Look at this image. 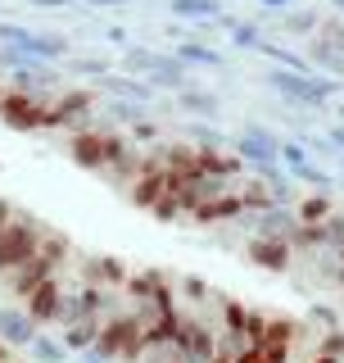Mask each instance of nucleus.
<instances>
[{
	"instance_id": "obj_25",
	"label": "nucleus",
	"mask_w": 344,
	"mask_h": 363,
	"mask_svg": "<svg viewBox=\"0 0 344 363\" xmlns=\"http://www.w3.org/2000/svg\"><path fill=\"white\" fill-rule=\"evenodd\" d=\"M32 5H68V0H32Z\"/></svg>"
},
{
	"instance_id": "obj_3",
	"label": "nucleus",
	"mask_w": 344,
	"mask_h": 363,
	"mask_svg": "<svg viewBox=\"0 0 344 363\" xmlns=\"http://www.w3.org/2000/svg\"><path fill=\"white\" fill-rule=\"evenodd\" d=\"M0 45H18V50H28L32 60H41V64L64 60V55H68L64 37H50V32H28V28H18V23H0Z\"/></svg>"
},
{
	"instance_id": "obj_27",
	"label": "nucleus",
	"mask_w": 344,
	"mask_h": 363,
	"mask_svg": "<svg viewBox=\"0 0 344 363\" xmlns=\"http://www.w3.org/2000/svg\"><path fill=\"white\" fill-rule=\"evenodd\" d=\"M340 5H344V0H340Z\"/></svg>"
},
{
	"instance_id": "obj_28",
	"label": "nucleus",
	"mask_w": 344,
	"mask_h": 363,
	"mask_svg": "<svg viewBox=\"0 0 344 363\" xmlns=\"http://www.w3.org/2000/svg\"><path fill=\"white\" fill-rule=\"evenodd\" d=\"M177 363H181V359H177Z\"/></svg>"
},
{
	"instance_id": "obj_17",
	"label": "nucleus",
	"mask_w": 344,
	"mask_h": 363,
	"mask_svg": "<svg viewBox=\"0 0 344 363\" xmlns=\"http://www.w3.org/2000/svg\"><path fill=\"white\" fill-rule=\"evenodd\" d=\"M177 60H186V64H222V55L209 50V45H195V41H186V45H177Z\"/></svg>"
},
{
	"instance_id": "obj_8",
	"label": "nucleus",
	"mask_w": 344,
	"mask_h": 363,
	"mask_svg": "<svg viewBox=\"0 0 344 363\" xmlns=\"http://www.w3.org/2000/svg\"><path fill=\"white\" fill-rule=\"evenodd\" d=\"M245 259L268 272H285L290 268V245L281 241V236H254V241L245 245Z\"/></svg>"
},
{
	"instance_id": "obj_24",
	"label": "nucleus",
	"mask_w": 344,
	"mask_h": 363,
	"mask_svg": "<svg viewBox=\"0 0 344 363\" xmlns=\"http://www.w3.org/2000/svg\"><path fill=\"white\" fill-rule=\"evenodd\" d=\"M0 363H14V350L9 345H0Z\"/></svg>"
},
{
	"instance_id": "obj_10",
	"label": "nucleus",
	"mask_w": 344,
	"mask_h": 363,
	"mask_svg": "<svg viewBox=\"0 0 344 363\" xmlns=\"http://www.w3.org/2000/svg\"><path fill=\"white\" fill-rule=\"evenodd\" d=\"M164 196H168V173H136L127 186V200L136 209H154Z\"/></svg>"
},
{
	"instance_id": "obj_23",
	"label": "nucleus",
	"mask_w": 344,
	"mask_h": 363,
	"mask_svg": "<svg viewBox=\"0 0 344 363\" xmlns=\"http://www.w3.org/2000/svg\"><path fill=\"white\" fill-rule=\"evenodd\" d=\"M236 45H258V32L254 28H236Z\"/></svg>"
},
{
	"instance_id": "obj_11",
	"label": "nucleus",
	"mask_w": 344,
	"mask_h": 363,
	"mask_svg": "<svg viewBox=\"0 0 344 363\" xmlns=\"http://www.w3.org/2000/svg\"><path fill=\"white\" fill-rule=\"evenodd\" d=\"M272 86H277L281 96H290V100H308V105H317V100L331 91V82H308L299 73H272Z\"/></svg>"
},
{
	"instance_id": "obj_7",
	"label": "nucleus",
	"mask_w": 344,
	"mask_h": 363,
	"mask_svg": "<svg viewBox=\"0 0 344 363\" xmlns=\"http://www.w3.org/2000/svg\"><path fill=\"white\" fill-rule=\"evenodd\" d=\"M50 272H59V268H55V264H50V259H45V255H41V250H37V255H32V259H28V264H18V268H14V272H9V277H5V281H9V291H14V300L23 304V300H28V291H37V286H41V281H45V277H50Z\"/></svg>"
},
{
	"instance_id": "obj_22",
	"label": "nucleus",
	"mask_w": 344,
	"mask_h": 363,
	"mask_svg": "<svg viewBox=\"0 0 344 363\" xmlns=\"http://www.w3.org/2000/svg\"><path fill=\"white\" fill-rule=\"evenodd\" d=\"M77 363H118V359L100 354V350H82V354H77Z\"/></svg>"
},
{
	"instance_id": "obj_20",
	"label": "nucleus",
	"mask_w": 344,
	"mask_h": 363,
	"mask_svg": "<svg viewBox=\"0 0 344 363\" xmlns=\"http://www.w3.org/2000/svg\"><path fill=\"white\" fill-rule=\"evenodd\" d=\"M181 105L195 109V113H213V109H217L213 96H204V91H186V96H181Z\"/></svg>"
},
{
	"instance_id": "obj_18",
	"label": "nucleus",
	"mask_w": 344,
	"mask_h": 363,
	"mask_svg": "<svg viewBox=\"0 0 344 363\" xmlns=\"http://www.w3.org/2000/svg\"><path fill=\"white\" fill-rule=\"evenodd\" d=\"M294 213H299V223H322L331 213V204H326V196H313V200H304Z\"/></svg>"
},
{
	"instance_id": "obj_13",
	"label": "nucleus",
	"mask_w": 344,
	"mask_h": 363,
	"mask_svg": "<svg viewBox=\"0 0 344 363\" xmlns=\"http://www.w3.org/2000/svg\"><path fill=\"white\" fill-rule=\"evenodd\" d=\"M100 91L122 96V100H136V105L154 100V86H150V82H141V77H122V73H100Z\"/></svg>"
},
{
	"instance_id": "obj_16",
	"label": "nucleus",
	"mask_w": 344,
	"mask_h": 363,
	"mask_svg": "<svg viewBox=\"0 0 344 363\" xmlns=\"http://www.w3.org/2000/svg\"><path fill=\"white\" fill-rule=\"evenodd\" d=\"M217 0H172V14H181V18H213L217 14Z\"/></svg>"
},
{
	"instance_id": "obj_1",
	"label": "nucleus",
	"mask_w": 344,
	"mask_h": 363,
	"mask_svg": "<svg viewBox=\"0 0 344 363\" xmlns=\"http://www.w3.org/2000/svg\"><path fill=\"white\" fill-rule=\"evenodd\" d=\"M41 232H45V227L32 218V213H18L14 209V218L0 227V277H9L18 264H28V259L37 255Z\"/></svg>"
},
{
	"instance_id": "obj_26",
	"label": "nucleus",
	"mask_w": 344,
	"mask_h": 363,
	"mask_svg": "<svg viewBox=\"0 0 344 363\" xmlns=\"http://www.w3.org/2000/svg\"><path fill=\"white\" fill-rule=\"evenodd\" d=\"M263 5H290V0H263Z\"/></svg>"
},
{
	"instance_id": "obj_4",
	"label": "nucleus",
	"mask_w": 344,
	"mask_h": 363,
	"mask_svg": "<svg viewBox=\"0 0 344 363\" xmlns=\"http://www.w3.org/2000/svg\"><path fill=\"white\" fill-rule=\"evenodd\" d=\"M59 300H64V281H59V272H50L37 291H28L23 309H28V318L37 327H45V323H59Z\"/></svg>"
},
{
	"instance_id": "obj_9",
	"label": "nucleus",
	"mask_w": 344,
	"mask_h": 363,
	"mask_svg": "<svg viewBox=\"0 0 344 363\" xmlns=\"http://www.w3.org/2000/svg\"><path fill=\"white\" fill-rule=\"evenodd\" d=\"M249 227H254V236H281V241H285V236L299 227V213L285 209V204H268V209H258V218Z\"/></svg>"
},
{
	"instance_id": "obj_14",
	"label": "nucleus",
	"mask_w": 344,
	"mask_h": 363,
	"mask_svg": "<svg viewBox=\"0 0 344 363\" xmlns=\"http://www.w3.org/2000/svg\"><path fill=\"white\" fill-rule=\"evenodd\" d=\"M96 332H100V323L96 318H73V323H64V350L73 354V350H91L96 345Z\"/></svg>"
},
{
	"instance_id": "obj_21",
	"label": "nucleus",
	"mask_w": 344,
	"mask_h": 363,
	"mask_svg": "<svg viewBox=\"0 0 344 363\" xmlns=\"http://www.w3.org/2000/svg\"><path fill=\"white\" fill-rule=\"evenodd\" d=\"M181 291H186V295H190V300H213V291H209V286H204V281H200V277H181Z\"/></svg>"
},
{
	"instance_id": "obj_15",
	"label": "nucleus",
	"mask_w": 344,
	"mask_h": 363,
	"mask_svg": "<svg viewBox=\"0 0 344 363\" xmlns=\"http://www.w3.org/2000/svg\"><path fill=\"white\" fill-rule=\"evenodd\" d=\"M28 354L37 359V363H68V350H64V340H55V336H37L28 345Z\"/></svg>"
},
{
	"instance_id": "obj_6",
	"label": "nucleus",
	"mask_w": 344,
	"mask_h": 363,
	"mask_svg": "<svg viewBox=\"0 0 344 363\" xmlns=\"http://www.w3.org/2000/svg\"><path fill=\"white\" fill-rule=\"evenodd\" d=\"M37 336H41V327L28 318V309H23V304H5V309H0V345L28 350Z\"/></svg>"
},
{
	"instance_id": "obj_12",
	"label": "nucleus",
	"mask_w": 344,
	"mask_h": 363,
	"mask_svg": "<svg viewBox=\"0 0 344 363\" xmlns=\"http://www.w3.org/2000/svg\"><path fill=\"white\" fill-rule=\"evenodd\" d=\"M236 150H240V159H245V164H277V150H281V145L277 141H272V136L268 132H245V136H240V141H236Z\"/></svg>"
},
{
	"instance_id": "obj_5",
	"label": "nucleus",
	"mask_w": 344,
	"mask_h": 363,
	"mask_svg": "<svg viewBox=\"0 0 344 363\" xmlns=\"http://www.w3.org/2000/svg\"><path fill=\"white\" fill-rule=\"evenodd\" d=\"M68 159H73L77 168L100 173V168H105V128H77L68 136Z\"/></svg>"
},
{
	"instance_id": "obj_19",
	"label": "nucleus",
	"mask_w": 344,
	"mask_h": 363,
	"mask_svg": "<svg viewBox=\"0 0 344 363\" xmlns=\"http://www.w3.org/2000/svg\"><path fill=\"white\" fill-rule=\"evenodd\" d=\"M308 323H322L326 332H336L340 318H336V309H331V304H313V309H308Z\"/></svg>"
},
{
	"instance_id": "obj_2",
	"label": "nucleus",
	"mask_w": 344,
	"mask_h": 363,
	"mask_svg": "<svg viewBox=\"0 0 344 363\" xmlns=\"http://www.w3.org/2000/svg\"><path fill=\"white\" fill-rule=\"evenodd\" d=\"M50 100L55 96H28V91H5L0 100V123L14 132H45L50 128Z\"/></svg>"
}]
</instances>
